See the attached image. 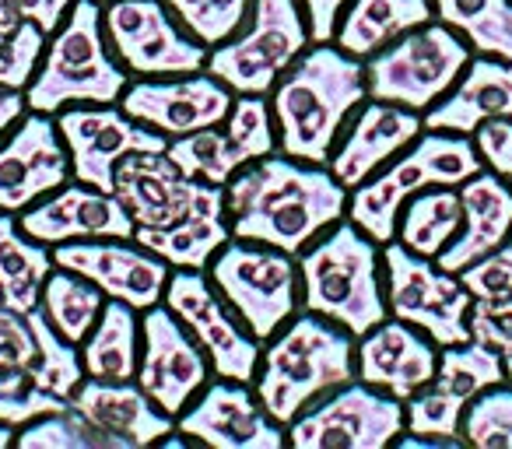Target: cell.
Segmentation results:
<instances>
[{"instance_id":"9c48e42d","label":"cell","mask_w":512,"mask_h":449,"mask_svg":"<svg viewBox=\"0 0 512 449\" xmlns=\"http://www.w3.org/2000/svg\"><path fill=\"white\" fill-rule=\"evenodd\" d=\"M309 43L299 0H253L246 25L207 53L204 71L235 95H267Z\"/></svg>"},{"instance_id":"7dc6e473","label":"cell","mask_w":512,"mask_h":449,"mask_svg":"<svg viewBox=\"0 0 512 449\" xmlns=\"http://www.w3.org/2000/svg\"><path fill=\"white\" fill-rule=\"evenodd\" d=\"M25 386H32L29 369H22V365L8 362V358H0V400H4V397H15V393H22Z\"/></svg>"},{"instance_id":"bcb514c9","label":"cell","mask_w":512,"mask_h":449,"mask_svg":"<svg viewBox=\"0 0 512 449\" xmlns=\"http://www.w3.org/2000/svg\"><path fill=\"white\" fill-rule=\"evenodd\" d=\"M25 109H29V102H25L22 88H0V137L22 120Z\"/></svg>"},{"instance_id":"ab89813d","label":"cell","mask_w":512,"mask_h":449,"mask_svg":"<svg viewBox=\"0 0 512 449\" xmlns=\"http://www.w3.org/2000/svg\"><path fill=\"white\" fill-rule=\"evenodd\" d=\"M463 439L481 449H512V383L481 390L463 411Z\"/></svg>"},{"instance_id":"d6986e66","label":"cell","mask_w":512,"mask_h":449,"mask_svg":"<svg viewBox=\"0 0 512 449\" xmlns=\"http://www.w3.org/2000/svg\"><path fill=\"white\" fill-rule=\"evenodd\" d=\"M176 432L190 442L218 449H278L285 446L288 432L267 414L256 390L239 379H214L204 383V393L186 404L176 418Z\"/></svg>"},{"instance_id":"1f68e13d","label":"cell","mask_w":512,"mask_h":449,"mask_svg":"<svg viewBox=\"0 0 512 449\" xmlns=\"http://www.w3.org/2000/svg\"><path fill=\"white\" fill-rule=\"evenodd\" d=\"M463 225V204L456 186H428L407 197L397 218V239L421 257H439Z\"/></svg>"},{"instance_id":"f907efd6","label":"cell","mask_w":512,"mask_h":449,"mask_svg":"<svg viewBox=\"0 0 512 449\" xmlns=\"http://www.w3.org/2000/svg\"><path fill=\"white\" fill-rule=\"evenodd\" d=\"M0 302H4V295H0Z\"/></svg>"},{"instance_id":"8d00e7d4","label":"cell","mask_w":512,"mask_h":449,"mask_svg":"<svg viewBox=\"0 0 512 449\" xmlns=\"http://www.w3.org/2000/svg\"><path fill=\"white\" fill-rule=\"evenodd\" d=\"M15 442L22 449H120V442H116L106 428L88 421L85 414L74 411L71 404H67L64 411L43 414V418L18 428Z\"/></svg>"},{"instance_id":"2e32d148","label":"cell","mask_w":512,"mask_h":449,"mask_svg":"<svg viewBox=\"0 0 512 449\" xmlns=\"http://www.w3.org/2000/svg\"><path fill=\"white\" fill-rule=\"evenodd\" d=\"M211 376V362L200 344L186 334L165 302L144 309L141 320V362H137V383L162 407L169 418H179L193 397L204 390Z\"/></svg>"},{"instance_id":"277c9868","label":"cell","mask_w":512,"mask_h":449,"mask_svg":"<svg viewBox=\"0 0 512 449\" xmlns=\"http://www.w3.org/2000/svg\"><path fill=\"white\" fill-rule=\"evenodd\" d=\"M302 309L327 316L362 337L390 316L383 285V250L355 221L341 218L299 253Z\"/></svg>"},{"instance_id":"836d02e7","label":"cell","mask_w":512,"mask_h":449,"mask_svg":"<svg viewBox=\"0 0 512 449\" xmlns=\"http://www.w3.org/2000/svg\"><path fill=\"white\" fill-rule=\"evenodd\" d=\"M102 306H106V292L67 267H53L50 278L43 281V292H39V309L46 313V320L74 344L88 337Z\"/></svg>"},{"instance_id":"7402d4cb","label":"cell","mask_w":512,"mask_h":449,"mask_svg":"<svg viewBox=\"0 0 512 449\" xmlns=\"http://www.w3.org/2000/svg\"><path fill=\"white\" fill-rule=\"evenodd\" d=\"M421 130H425V116L414 113V109H404L397 102L383 99H365L351 113L327 169L348 190H355L365 179L376 176L386 162H393Z\"/></svg>"},{"instance_id":"f35d334b","label":"cell","mask_w":512,"mask_h":449,"mask_svg":"<svg viewBox=\"0 0 512 449\" xmlns=\"http://www.w3.org/2000/svg\"><path fill=\"white\" fill-rule=\"evenodd\" d=\"M179 25L207 50L232 39L246 25L253 0H165Z\"/></svg>"},{"instance_id":"603a6c76","label":"cell","mask_w":512,"mask_h":449,"mask_svg":"<svg viewBox=\"0 0 512 449\" xmlns=\"http://www.w3.org/2000/svg\"><path fill=\"white\" fill-rule=\"evenodd\" d=\"M439 369V344L425 330L386 316L355 341V372L362 383L407 400Z\"/></svg>"},{"instance_id":"d590c367","label":"cell","mask_w":512,"mask_h":449,"mask_svg":"<svg viewBox=\"0 0 512 449\" xmlns=\"http://www.w3.org/2000/svg\"><path fill=\"white\" fill-rule=\"evenodd\" d=\"M165 155L172 158V165L183 176L204 179V183H218V186H225L242 169L221 123L218 127H204V130H193V134L172 137L165 144Z\"/></svg>"},{"instance_id":"9a60e30c","label":"cell","mask_w":512,"mask_h":449,"mask_svg":"<svg viewBox=\"0 0 512 449\" xmlns=\"http://www.w3.org/2000/svg\"><path fill=\"white\" fill-rule=\"evenodd\" d=\"M57 130L71 155V176L95 190L113 193L116 165L134 151H165L169 137L137 123L120 106H67L57 113Z\"/></svg>"},{"instance_id":"6da1fadb","label":"cell","mask_w":512,"mask_h":449,"mask_svg":"<svg viewBox=\"0 0 512 449\" xmlns=\"http://www.w3.org/2000/svg\"><path fill=\"white\" fill-rule=\"evenodd\" d=\"M348 186L327 169L274 151L225 183V211L235 239L299 257L316 236L348 218Z\"/></svg>"},{"instance_id":"7a4b0ae2","label":"cell","mask_w":512,"mask_h":449,"mask_svg":"<svg viewBox=\"0 0 512 449\" xmlns=\"http://www.w3.org/2000/svg\"><path fill=\"white\" fill-rule=\"evenodd\" d=\"M369 99L365 60L337 43H309L278 78L271 95L278 151L313 165H330L351 113Z\"/></svg>"},{"instance_id":"4316f807","label":"cell","mask_w":512,"mask_h":449,"mask_svg":"<svg viewBox=\"0 0 512 449\" xmlns=\"http://www.w3.org/2000/svg\"><path fill=\"white\" fill-rule=\"evenodd\" d=\"M488 120H512V60L477 53L456 85L425 113V130L474 137Z\"/></svg>"},{"instance_id":"f1b7e54d","label":"cell","mask_w":512,"mask_h":449,"mask_svg":"<svg viewBox=\"0 0 512 449\" xmlns=\"http://www.w3.org/2000/svg\"><path fill=\"white\" fill-rule=\"evenodd\" d=\"M432 0H348L341 22H337L334 43L358 60H369L393 39L418 25L432 22Z\"/></svg>"},{"instance_id":"5b68a950","label":"cell","mask_w":512,"mask_h":449,"mask_svg":"<svg viewBox=\"0 0 512 449\" xmlns=\"http://www.w3.org/2000/svg\"><path fill=\"white\" fill-rule=\"evenodd\" d=\"M99 0H74L60 29L46 39L43 60L25 88L32 113L57 116L67 106H113L127 92L130 74L113 57Z\"/></svg>"},{"instance_id":"52a82bcc","label":"cell","mask_w":512,"mask_h":449,"mask_svg":"<svg viewBox=\"0 0 512 449\" xmlns=\"http://www.w3.org/2000/svg\"><path fill=\"white\" fill-rule=\"evenodd\" d=\"M207 278L260 344H267L302 306L299 260L249 239H228L207 264Z\"/></svg>"},{"instance_id":"cb8c5ba5","label":"cell","mask_w":512,"mask_h":449,"mask_svg":"<svg viewBox=\"0 0 512 449\" xmlns=\"http://www.w3.org/2000/svg\"><path fill=\"white\" fill-rule=\"evenodd\" d=\"M204 190V179L183 176L165 151H134L116 165L113 193L137 229H165L179 221L204 197Z\"/></svg>"},{"instance_id":"3957f363","label":"cell","mask_w":512,"mask_h":449,"mask_svg":"<svg viewBox=\"0 0 512 449\" xmlns=\"http://www.w3.org/2000/svg\"><path fill=\"white\" fill-rule=\"evenodd\" d=\"M355 334L316 316L309 309L295 313L260 355L256 397L281 428H288L309 404L330 390L358 379Z\"/></svg>"},{"instance_id":"4fadbf2b","label":"cell","mask_w":512,"mask_h":449,"mask_svg":"<svg viewBox=\"0 0 512 449\" xmlns=\"http://www.w3.org/2000/svg\"><path fill=\"white\" fill-rule=\"evenodd\" d=\"M505 383V362L491 344L470 341L439 348V369L425 386L404 400L407 432L435 435L446 439L449 446H467L463 439V411L467 404L488 386Z\"/></svg>"},{"instance_id":"c3c4849f","label":"cell","mask_w":512,"mask_h":449,"mask_svg":"<svg viewBox=\"0 0 512 449\" xmlns=\"http://www.w3.org/2000/svg\"><path fill=\"white\" fill-rule=\"evenodd\" d=\"M15 435H18V428H11V425H4V421H0V449L11 446V442H15Z\"/></svg>"},{"instance_id":"60d3db41","label":"cell","mask_w":512,"mask_h":449,"mask_svg":"<svg viewBox=\"0 0 512 449\" xmlns=\"http://www.w3.org/2000/svg\"><path fill=\"white\" fill-rule=\"evenodd\" d=\"M460 281L467 285V292L474 299H495V295L512 292V232L495 253H488L484 260L470 264L467 271H460Z\"/></svg>"},{"instance_id":"7bdbcfd3","label":"cell","mask_w":512,"mask_h":449,"mask_svg":"<svg viewBox=\"0 0 512 449\" xmlns=\"http://www.w3.org/2000/svg\"><path fill=\"white\" fill-rule=\"evenodd\" d=\"M474 144L484 165L512 186V120H488L474 130Z\"/></svg>"},{"instance_id":"4dcf8cb0","label":"cell","mask_w":512,"mask_h":449,"mask_svg":"<svg viewBox=\"0 0 512 449\" xmlns=\"http://www.w3.org/2000/svg\"><path fill=\"white\" fill-rule=\"evenodd\" d=\"M81 362L95 379H134L141 362V320L137 309L120 299H106L95 327L81 341Z\"/></svg>"},{"instance_id":"7c38bea8","label":"cell","mask_w":512,"mask_h":449,"mask_svg":"<svg viewBox=\"0 0 512 449\" xmlns=\"http://www.w3.org/2000/svg\"><path fill=\"white\" fill-rule=\"evenodd\" d=\"M102 22L113 57L137 78L197 74L211 53L172 18L165 0H109Z\"/></svg>"},{"instance_id":"d4e9b609","label":"cell","mask_w":512,"mask_h":449,"mask_svg":"<svg viewBox=\"0 0 512 449\" xmlns=\"http://www.w3.org/2000/svg\"><path fill=\"white\" fill-rule=\"evenodd\" d=\"M74 411H81L88 421L106 428L120 449H141L151 442L169 439L176 432V418L162 411L137 379H95L85 376L78 390L67 397Z\"/></svg>"},{"instance_id":"d6a6232c","label":"cell","mask_w":512,"mask_h":449,"mask_svg":"<svg viewBox=\"0 0 512 449\" xmlns=\"http://www.w3.org/2000/svg\"><path fill=\"white\" fill-rule=\"evenodd\" d=\"M432 8L474 53L512 60V0H432Z\"/></svg>"},{"instance_id":"484cf974","label":"cell","mask_w":512,"mask_h":449,"mask_svg":"<svg viewBox=\"0 0 512 449\" xmlns=\"http://www.w3.org/2000/svg\"><path fill=\"white\" fill-rule=\"evenodd\" d=\"M456 190H460L463 204V225L453 243L435 257V264L449 274L467 271L470 264L495 253L512 232V186L498 172L484 165L477 176L463 179Z\"/></svg>"},{"instance_id":"f546056e","label":"cell","mask_w":512,"mask_h":449,"mask_svg":"<svg viewBox=\"0 0 512 449\" xmlns=\"http://www.w3.org/2000/svg\"><path fill=\"white\" fill-rule=\"evenodd\" d=\"M53 250L22 229L18 214L0 211V295L18 313H32L39 306L43 281L53 271Z\"/></svg>"},{"instance_id":"74e56055","label":"cell","mask_w":512,"mask_h":449,"mask_svg":"<svg viewBox=\"0 0 512 449\" xmlns=\"http://www.w3.org/2000/svg\"><path fill=\"white\" fill-rule=\"evenodd\" d=\"M221 127H225L242 169L256 158L278 151V127H274V109L267 95H235Z\"/></svg>"},{"instance_id":"44dd1931","label":"cell","mask_w":512,"mask_h":449,"mask_svg":"<svg viewBox=\"0 0 512 449\" xmlns=\"http://www.w3.org/2000/svg\"><path fill=\"white\" fill-rule=\"evenodd\" d=\"M18 221L36 243L50 250L60 243H78V239H134L137 229L116 193L95 190L78 179L25 207Z\"/></svg>"},{"instance_id":"8992f818","label":"cell","mask_w":512,"mask_h":449,"mask_svg":"<svg viewBox=\"0 0 512 449\" xmlns=\"http://www.w3.org/2000/svg\"><path fill=\"white\" fill-rule=\"evenodd\" d=\"M481 169L484 158L474 137L421 130L393 162L348 193V221H355L372 243L386 246L397 239V218L407 197L428 186H460Z\"/></svg>"},{"instance_id":"e0dca14e","label":"cell","mask_w":512,"mask_h":449,"mask_svg":"<svg viewBox=\"0 0 512 449\" xmlns=\"http://www.w3.org/2000/svg\"><path fill=\"white\" fill-rule=\"evenodd\" d=\"M235 92L214 74H172V78H137L127 85L116 106L137 123L172 137L225 123Z\"/></svg>"},{"instance_id":"b9f144b4","label":"cell","mask_w":512,"mask_h":449,"mask_svg":"<svg viewBox=\"0 0 512 449\" xmlns=\"http://www.w3.org/2000/svg\"><path fill=\"white\" fill-rule=\"evenodd\" d=\"M0 358L32 369L36 365V337H32L29 316L0 302Z\"/></svg>"},{"instance_id":"ac0fdd59","label":"cell","mask_w":512,"mask_h":449,"mask_svg":"<svg viewBox=\"0 0 512 449\" xmlns=\"http://www.w3.org/2000/svg\"><path fill=\"white\" fill-rule=\"evenodd\" d=\"M53 264L81 274L106 292V299H120L137 313L158 306L165 299L172 267L137 239H78V243L53 246Z\"/></svg>"},{"instance_id":"ba28073f","label":"cell","mask_w":512,"mask_h":449,"mask_svg":"<svg viewBox=\"0 0 512 449\" xmlns=\"http://www.w3.org/2000/svg\"><path fill=\"white\" fill-rule=\"evenodd\" d=\"M470 57L474 50L460 32L442 22H425L365 60L369 99L397 102L425 116L456 85Z\"/></svg>"},{"instance_id":"e575fe53","label":"cell","mask_w":512,"mask_h":449,"mask_svg":"<svg viewBox=\"0 0 512 449\" xmlns=\"http://www.w3.org/2000/svg\"><path fill=\"white\" fill-rule=\"evenodd\" d=\"M25 316H29L32 337H36V365L29 369L32 383H36L39 390L53 393V397L67 400L81 386V379L88 376L85 362H81V348L74 341H67V337L46 320V313L39 306Z\"/></svg>"},{"instance_id":"ee69618b","label":"cell","mask_w":512,"mask_h":449,"mask_svg":"<svg viewBox=\"0 0 512 449\" xmlns=\"http://www.w3.org/2000/svg\"><path fill=\"white\" fill-rule=\"evenodd\" d=\"M309 22V39L313 43H334L337 22H341L348 0H299Z\"/></svg>"},{"instance_id":"5bb4252c","label":"cell","mask_w":512,"mask_h":449,"mask_svg":"<svg viewBox=\"0 0 512 449\" xmlns=\"http://www.w3.org/2000/svg\"><path fill=\"white\" fill-rule=\"evenodd\" d=\"M162 302L176 313V320L186 327V334L200 344L214 376L253 383L264 344L249 334L246 323L221 299L218 288L207 278V271H186V267L172 271Z\"/></svg>"},{"instance_id":"ffe728a7","label":"cell","mask_w":512,"mask_h":449,"mask_svg":"<svg viewBox=\"0 0 512 449\" xmlns=\"http://www.w3.org/2000/svg\"><path fill=\"white\" fill-rule=\"evenodd\" d=\"M71 179V155L57 130V116L29 109L0 144V211L22 214Z\"/></svg>"},{"instance_id":"83f0119b","label":"cell","mask_w":512,"mask_h":449,"mask_svg":"<svg viewBox=\"0 0 512 449\" xmlns=\"http://www.w3.org/2000/svg\"><path fill=\"white\" fill-rule=\"evenodd\" d=\"M134 239L144 250L162 257L172 271H179V267L207 271L214 253L232 239V225H228L225 211V186L207 183L204 197L183 218L165 225V229H134Z\"/></svg>"},{"instance_id":"8fae6325","label":"cell","mask_w":512,"mask_h":449,"mask_svg":"<svg viewBox=\"0 0 512 449\" xmlns=\"http://www.w3.org/2000/svg\"><path fill=\"white\" fill-rule=\"evenodd\" d=\"M404 425V400L351 379L309 404L285 432L288 442L302 449H383Z\"/></svg>"},{"instance_id":"f6af8a7d","label":"cell","mask_w":512,"mask_h":449,"mask_svg":"<svg viewBox=\"0 0 512 449\" xmlns=\"http://www.w3.org/2000/svg\"><path fill=\"white\" fill-rule=\"evenodd\" d=\"M15 11L25 22L36 25L43 36H53L60 29V22L67 18V11L74 8V0H11Z\"/></svg>"},{"instance_id":"681fc988","label":"cell","mask_w":512,"mask_h":449,"mask_svg":"<svg viewBox=\"0 0 512 449\" xmlns=\"http://www.w3.org/2000/svg\"><path fill=\"white\" fill-rule=\"evenodd\" d=\"M99 4H109V0H99Z\"/></svg>"},{"instance_id":"30bf717a","label":"cell","mask_w":512,"mask_h":449,"mask_svg":"<svg viewBox=\"0 0 512 449\" xmlns=\"http://www.w3.org/2000/svg\"><path fill=\"white\" fill-rule=\"evenodd\" d=\"M383 285L390 316L425 330L439 348L470 341V306L474 295L460 281V274H449L432 257L407 250L400 239L383 246Z\"/></svg>"}]
</instances>
